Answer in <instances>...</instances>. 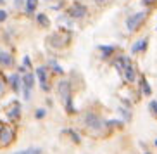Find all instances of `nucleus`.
Returning a JSON list of instances; mask_svg holds the SVG:
<instances>
[{
  "instance_id": "obj_1",
  "label": "nucleus",
  "mask_w": 157,
  "mask_h": 154,
  "mask_svg": "<svg viewBox=\"0 0 157 154\" xmlns=\"http://www.w3.org/2000/svg\"><path fill=\"white\" fill-rule=\"evenodd\" d=\"M16 139V128L12 125H7V123H2L0 125V149H5L9 147Z\"/></svg>"
},
{
  "instance_id": "obj_2",
  "label": "nucleus",
  "mask_w": 157,
  "mask_h": 154,
  "mask_svg": "<svg viewBox=\"0 0 157 154\" xmlns=\"http://www.w3.org/2000/svg\"><path fill=\"white\" fill-rule=\"evenodd\" d=\"M85 125H86L90 130L98 132V130H102V126L105 125V123L102 121V118L98 116V114H95V113H86V114H85Z\"/></svg>"
},
{
  "instance_id": "obj_3",
  "label": "nucleus",
  "mask_w": 157,
  "mask_h": 154,
  "mask_svg": "<svg viewBox=\"0 0 157 154\" xmlns=\"http://www.w3.org/2000/svg\"><path fill=\"white\" fill-rule=\"evenodd\" d=\"M69 38H71L69 33L57 31V33H54V35L48 38V43H50L52 47H56V49H60V47H64V45L69 43Z\"/></svg>"
},
{
  "instance_id": "obj_4",
  "label": "nucleus",
  "mask_w": 157,
  "mask_h": 154,
  "mask_svg": "<svg viewBox=\"0 0 157 154\" xmlns=\"http://www.w3.org/2000/svg\"><path fill=\"white\" fill-rule=\"evenodd\" d=\"M35 78H36V75H33V73H26V75L21 76L23 92H24V99H26V101L31 99V90H33V85H35Z\"/></svg>"
},
{
  "instance_id": "obj_5",
  "label": "nucleus",
  "mask_w": 157,
  "mask_h": 154,
  "mask_svg": "<svg viewBox=\"0 0 157 154\" xmlns=\"http://www.w3.org/2000/svg\"><path fill=\"white\" fill-rule=\"evenodd\" d=\"M145 16H147V12H143V10L129 16V18L126 19V28H128V31H136V30L140 28V24L143 23Z\"/></svg>"
},
{
  "instance_id": "obj_6",
  "label": "nucleus",
  "mask_w": 157,
  "mask_h": 154,
  "mask_svg": "<svg viewBox=\"0 0 157 154\" xmlns=\"http://www.w3.org/2000/svg\"><path fill=\"white\" fill-rule=\"evenodd\" d=\"M5 114H7V120L12 123L19 121V118H21V104L17 101H12V102L5 108Z\"/></svg>"
},
{
  "instance_id": "obj_7",
  "label": "nucleus",
  "mask_w": 157,
  "mask_h": 154,
  "mask_svg": "<svg viewBox=\"0 0 157 154\" xmlns=\"http://www.w3.org/2000/svg\"><path fill=\"white\" fill-rule=\"evenodd\" d=\"M86 12H88L86 5H83L81 2H74L69 7V10H67L69 18H73V19H83L85 16H86Z\"/></svg>"
},
{
  "instance_id": "obj_8",
  "label": "nucleus",
  "mask_w": 157,
  "mask_h": 154,
  "mask_svg": "<svg viewBox=\"0 0 157 154\" xmlns=\"http://www.w3.org/2000/svg\"><path fill=\"white\" fill-rule=\"evenodd\" d=\"M57 93H59V97L64 101V102H67L69 99H73V95H71V83L69 80H60L59 83H57Z\"/></svg>"
},
{
  "instance_id": "obj_9",
  "label": "nucleus",
  "mask_w": 157,
  "mask_h": 154,
  "mask_svg": "<svg viewBox=\"0 0 157 154\" xmlns=\"http://www.w3.org/2000/svg\"><path fill=\"white\" fill-rule=\"evenodd\" d=\"M121 75L124 76L126 81H129V83H133L135 78H136V73H135V68H133V62L129 61V57H126L124 61V69H123V73Z\"/></svg>"
},
{
  "instance_id": "obj_10",
  "label": "nucleus",
  "mask_w": 157,
  "mask_h": 154,
  "mask_svg": "<svg viewBox=\"0 0 157 154\" xmlns=\"http://www.w3.org/2000/svg\"><path fill=\"white\" fill-rule=\"evenodd\" d=\"M14 64V57L12 54L5 50H0V66H4V68H10V66Z\"/></svg>"
},
{
  "instance_id": "obj_11",
  "label": "nucleus",
  "mask_w": 157,
  "mask_h": 154,
  "mask_svg": "<svg viewBox=\"0 0 157 154\" xmlns=\"http://www.w3.org/2000/svg\"><path fill=\"white\" fill-rule=\"evenodd\" d=\"M9 83H10V87H12V90H14L16 93H19V90L23 89V81H21V76H19L17 73L9 76Z\"/></svg>"
},
{
  "instance_id": "obj_12",
  "label": "nucleus",
  "mask_w": 157,
  "mask_h": 154,
  "mask_svg": "<svg viewBox=\"0 0 157 154\" xmlns=\"http://www.w3.org/2000/svg\"><path fill=\"white\" fill-rule=\"evenodd\" d=\"M36 76H38V80H40V87H42V85H48V73H47V68H43V66L36 68Z\"/></svg>"
},
{
  "instance_id": "obj_13",
  "label": "nucleus",
  "mask_w": 157,
  "mask_h": 154,
  "mask_svg": "<svg viewBox=\"0 0 157 154\" xmlns=\"http://www.w3.org/2000/svg\"><path fill=\"white\" fill-rule=\"evenodd\" d=\"M147 43H148L147 38H142V40H138V42H136L133 47H131V52H133V54H136V52H140V50H145Z\"/></svg>"
},
{
  "instance_id": "obj_14",
  "label": "nucleus",
  "mask_w": 157,
  "mask_h": 154,
  "mask_svg": "<svg viewBox=\"0 0 157 154\" xmlns=\"http://www.w3.org/2000/svg\"><path fill=\"white\" fill-rule=\"evenodd\" d=\"M36 23L42 26V28H47V26H50V19H48V16L43 14V12H40V14L36 16Z\"/></svg>"
},
{
  "instance_id": "obj_15",
  "label": "nucleus",
  "mask_w": 157,
  "mask_h": 154,
  "mask_svg": "<svg viewBox=\"0 0 157 154\" xmlns=\"http://www.w3.org/2000/svg\"><path fill=\"white\" fill-rule=\"evenodd\" d=\"M38 7V0H26V14L31 16Z\"/></svg>"
},
{
  "instance_id": "obj_16",
  "label": "nucleus",
  "mask_w": 157,
  "mask_h": 154,
  "mask_svg": "<svg viewBox=\"0 0 157 154\" xmlns=\"http://www.w3.org/2000/svg\"><path fill=\"white\" fill-rule=\"evenodd\" d=\"M98 49H100V52H102V56H104V57H109V56L112 54V52L116 50V49H114L112 45H100Z\"/></svg>"
},
{
  "instance_id": "obj_17",
  "label": "nucleus",
  "mask_w": 157,
  "mask_h": 154,
  "mask_svg": "<svg viewBox=\"0 0 157 154\" xmlns=\"http://www.w3.org/2000/svg\"><path fill=\"white\" fill-rule=\"evenodd\" d=\"M140 87H142V92L145 93V95H150L152 93V89H150V85H148V81L145 78H142V81H140Z\"/></svg>"
},
{
  "instance_id": "obj_18",
  "label": "nucleus",
  "mask_w": 157,
  "mask_h": 154,
  "mask_svg": "<svg viewBox=\"0 0 157 154\" xmlns=\"http://www.w3.org/2000/svg\"><path fill=\"white\" fill-rule=\"evenodd\" d=\"M43 151L40 147H28V149L24 151H19V152H14V154H42Z\"/></svg>"
},
{
  "instance_id": "obj_19",
  "label": "nucleus",
  "mask_w": 157,
  "mask_h": 154,
  "mask_svg": "<svg viewBox=\"0 0 157 154\" xmlns=\"http://www.w3.org/2000/svg\"><path fill=\"white\" fill-rule=\"evenodd\" d=\"M47 116V109L45 108H38L36 111H35V118L36 120H42V118H45Z\"/></svg>"
},
{
  "instance_id": "obj_20",
  "label": "nucleus",
  "mask_w": 157,
  "mask_h": 154,
  "mask_svg": "<svg viewBox=\"0 0 157 154\" xmlns=\"http://www.w3.org/2000/svg\"><path fill=\"white\" fill-rule=\"evenodd\" d=\"M50 66H52V69L56 71L57 75H62V68H60V64L57 61H50Z\"/></svg>"
},
{
  "instance_id": "obj_21",
  "label": "nucleus",
  "mask_w": 157,
  "mask_h": 154,
  "mask_svg": "<svg viewBox=\"0 0 157 154\" xmlns=\"http://www.w3.org/2000/svg\"><path fill=\"white\" fill-rule=\"evenodd\" d=\"M66 111L69 113V114H73V113H76V109H74V106H73V99H69V101L66 102Z\"/></svg>"
},
{
  "instance_id": "obj_22",
  "label": "nucleus",
  "mask_w": 157,
  "mask_h": 154,
  "mask_svg": "<svg viewBox=\"0 0 157 154\" xmlns=\"http://www.w3.org/2000/svg\"><path fill=\"white\" fill-rule=\"evenodd\" d=\"M66 133H71V135H73V140L76 142V144H79V137H78V133H76V132H73V130H66Z\"/></svg>"
},
{
  "instance_id": "obj_23",
  "label": "nucleus",
  "mask_w": 157,
  "mask_h": 154,
  "mask_svg": "<svg viewBox=\"0 0 157 154\" xmlns=\"http://www.w3.org/2000/svg\"><path fill=\"white\" fill-rule=\"evenodd\" d=\"M7 18H9V14H7L5 10H2V9H0V23H4V21H5Z\"/></svg>"
},
{
  "instance_id": "obj_24",
  "label": "nucleus",
  "mask_w": 157,
  "mask_h": 154,
  "mask_svg": "<svg viewBox=\"0 0 157 154\" xmlns=\"http://www.w3.org/2000/svg\"><path fill=\"white\" fill-rule=\"evenodd\" d=\"M23 62H24V68H33V66H31V61H29V57H28V56H24Z\"/></svg>"
},
{
  "instance_id": "obj_25",
  "label": "nucleus",
  "mask_w": 157,
  "mask_h": 154,
  "mask_svg": "<svg viewBox=\"0 0 157 154\" xmlns=\"http://www.w3.org/2000/svg\"><path fill=\"white\" fill-rule=\"evenodd\" d=\"M5 83H7V81H5V80H2V78H0V95H2V93L5 92Z\"/></svg>"
},
{
  "instance_id": "obj_26",
  "label": "nucleus",
  "mask_w": 157,
  "mask_h": 154,
  "mask_svg": "<svg viewBox=\"0 0 157 154\" xmlns=\"http://www.w3.org/2000/svg\"><path fill=\"white\" fill-rule=\"evenodd\" d=\"M119 113H123V116H124V118H126V120H129V118H131V114H129V113H128V111H126V109H124V108H119Z\"/></svg>"
},
{
  "instance_id": "obj_27",
  "label": "nucleus",
  "mask_w": 157,
  "mask_h": 154,
  "mask_svg": "<svg viewBox=\"0 0 157 154\" xmlns=\"http://www.w3.org/2000/svg\"><path fill=\"white\" fill-rule=\"evenodd\" d=\"M150 109L157 114V101H152V102H150Z\"/></svg>"
},
{
  "instance_id": "obj_28",
  "label": "nucleus",
  "mask_w": 157,
  "mask_h": 154,
  "mask_svg": "<svg viewBox=\"0 0 157 154\" xmlns=\"http://www.w3.org/2000/svg\"><path fill=\"white\" fill-rule=\"evenodd\" d=\"M23 4H24V0H14V5H16V7H23Z\"/></svg>"
},
{
  "instance_id": "obj_29",
  "label": "nucleus",
  "mask_w": 157,
  "mask_h": 154,
  "mask_svg": "<svg viewBox=\"0 0 157 154\" xmlns=\"http://www.w3.org/2000/svg\"><path fill=\"white\" fill-rule=\"evenodd\" d=\"M19 73H21V75H26V68H24V66H19Z\"/></svg>"
},
{
  "instance_id": "obj_30",
  "label": "nucleus",
  "mask_w": 157,
  "mask_h": 154,
  "mask_svg": "<svg viewBox=\"0 0 157 154\" xmlns=\"http://www.w3.org/2000/svg\"><path fill=\"white\" fill-rule=\"evenodd\" d=\"M95 2H97V4H107L109 0H95Z\"/></svg>"
},
{
  "instance_id": "obj_31",
  "label": "nucleus",
  "mask_w": 157,
  "mask_h": 154,
  "mask_svg": "<svg viewBox=\"0 0 157 154\" xmlns=\"http://www.w3.org/2000/svg\"><path fill=\"white\" fill-rule=\"evenodd\" d=\"M4 2H5V0H0V5H2V4H4Z\"/></svg>"
},
{
  "instance_id": "obj_32",
  "label": "nucleus",
  "mask_w": 157,
  "mask_h": 154,
  "mask_svg": "<svg viewBox=\"0 0 157 154\" xmlns=\"http://www.w3.org/2000/svg\"><path fill=\"white\" fill-rule=\"evenodd\" d=\"M47 2H52V0H47Z\"/></svg>"
},
{
  "instance_id": "obj_33",
  "label": "nucleus",
  "mask_w": 157,
  "mask_h": 154,
  "mask_svg": "<svg viewBox=\"0 0 157 154\" xmlns=\"http://www.w3.org/2000/svg\"><path fill=\"white\" fill-rule=\"evenodd\" d=\"M155 145H157V140H155Z\"/></svg>"
},
{
  "instance_id": "obj_34",
  "label": "nucleus",
  "mask_w": 157,
  "mask_h": 154,
  "mask_svg": "<svg viewBox=\"0 0 157 154\" xmlns=\"http://www.w3.org/2000/svg\"><path fill=\"white\" fill-rule=\"evenodd\" d=\"M145 154H148V152H145Z\"/></svg>"
}]
</instances>
